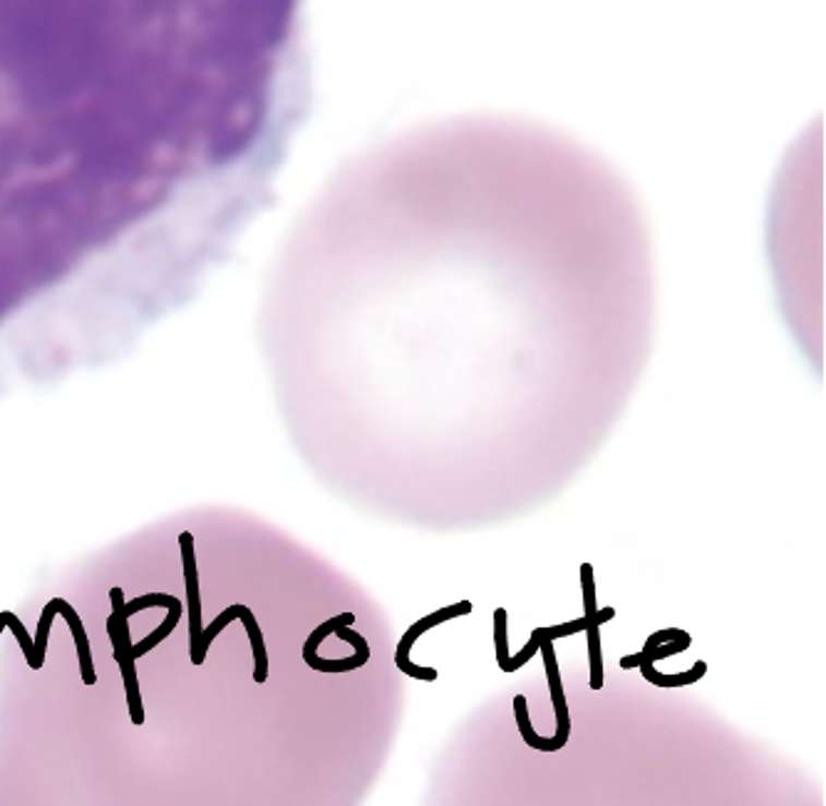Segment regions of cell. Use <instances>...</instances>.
<instances>
[{
    "mask_svg": "<svg viewBox=\"0 0 826 806\" xmlns=\"http://www.w3.org/2000/svg\"><path fill=\"white\" fill-rule=\"evenodd\" d=\"M56 603H58V615H62V618L68 621V626L72 630V638H75L77 658H80V675H83V683L85 685H95L97 683V673H95V665H93V653H89V640H87V633H85L83 621H80L77 611L72 609V605L68 601H62V598H56Z\"/></svg>",
    "mask_w": 826,
    "mask_h": 806,
    "instance_id": "ba28073f",
    "label": "cell"
},
{
    "mask_svg": "<svg viewBox=\"0 0 826 806\" xmlns=\"http://www.w3.org/2000/svg\"><path fill=\"white\" fill-rule=\"evenodd\" d=\"M539 653L543 655V665H547V681H549V690H551V702H553V712H556V742L561 747H566L568 735H571V718H568V702L564 695V685H561V675H559V663H556V653H553V640H543Z\"/></svg>",
    "mask_w": 826,
    "mask_h": 806,
    "instance_id": "8992f818",
    "label": "cell"
},
{
    "mask_svg": "<svg viewBox=\"0 0 826 806\" xmlns=\"http://www.w3.org/2000/svg\"><path fill=\"white\" fill-rule=\"evenodd\" d=\"M352 623H356V615H352V613L333 615L331 621L321 623V626H318V628L311 633V636H308L306 646H303V655H313V653H318V646H321V642H323L325 638H328V636H333V630H335V628H338V626H352Z\"/></svg>",
    "mask_w": 826,
    "mask_h": 806,
    "instance_id": "5bb4252c",
    "label": "cell"
},
{
    "mask_svg": "<svg viewBox=\"0 0 826 806\" xmlns=\"http://www.w3.org/2000/svg\"><path fill=\"white\" fill-rule=\"evenodd\" d=\"M471 611H475V605H471L469 601H459L455 605H447V609H440L434 611L430 615H424V618H420L417 623H412L410 628H407V633L403 636V640L397 642V653H395V665L397 670H403L405 675L415 677V681H422V683H434L440 677V673L434 667H420L410 663V650L415 646V640L422 636V633L432 630L434 626H440V623H447L452 618H459V615H469Z\"/></svg>",
    "mask_w": 826,
    "mask_h": 806,
    "instance_id": "277c9868",
    "label": "cell"
},
{
    "mask_svg": "<svg viewBox=\"0 0 826 806\" xmlns=\"http://www.w3.org/2000/svg\"><path fill=\"white\" fill-rule=\"evenodd\" d=\"M588 626L586 615H580V618L576 621H568V623H559V626H549V628H534L531 630V638L526 646L519 650L516 655H510V660H506V667L504 673H516V670L524 667L529 660L539 653L541 642L543 640H559V638H568V636H576V633H584Z\"/></svg>",
    "mask_w": 826,
    "mask_h": 806,
    "instance_id": "52a82bcc",
    "label": "cell"
},
{
    "mask_svg": "<svg viewBox=\"0 0 826 806\" xmlns=\"http://www.w3.org/2000/svg\"><path fill=\"white\" fill-rule=\"evenodd\" d=\"M580 588H584V611H586V640L588 658H591V690L598 693L603 687V655H601V626L615 618V609H598L596 605V570L591 564L580 566Z\"/></svg>",
    "mask_w": 826,
    "mask_h": 806,
    "instance_id": "3957f363",
    "label": "cell"
},
{
    "mask_svg": "<svg viewBox=\"0 0 826 806\" xmlns=\"http://www.w3.org/2000/svg\"><path fill=\"white\" fill-rule=\"evenodd\" d=\"M306 665L311 670H318V673H325V675H335V673H352V670H358L368 663L370 658L366 655H350V658H343V660H328V658H321L318 653L313 655H303Z\"/></svg>",
    "mask_w": 826,
    "mask_h": 806,
    "instance_id": "7c38bea8",
    "label": "cell"
},
{
    "mask_svg": "<svg viewBox=\"0 0 826 806\" xmlns=\"http://www.w3.org/2000/svg\"><path fill=\"white\" fill-rule=\"evenodd\" d=\"M514 714H516V727H519V735L531 749L547 751V755H551V751L564 749L556 742V737H539L537 732H534L531 720H529V702H526L524 695L514 697Z\"/></svg>",
    "mask_w": 826,
    "mask_h": 806,
    "instance_id": "30bf717a",
    "label": "cell"
},
{
    "mask_svg": "<svg viewBox=\"0 0 826 806\" xmlns=\"http://www.w3.org/2000/svg\"><path fill=\"white\" fill-rule=\"evenodd\" d=\"M181 561H184V578H187V601H189V646H192V663L196 660L199 636H202V593H199V568L194 556V537L184 531L179 537Z\"/></svg>",
    "mask_w": 826,
    "mask_h": 806,
    "instance_id": "5b68a950",
    "label": "cell"
},
{
    "mask_svg": "<svg viewBox=\"0 0 826 806\" xmlns=\"http://www.w3.org/2000/svg\"><path fill=\"white\" fill-rule=\"evenodd\" d=\"M56 615H58V603H56V598H52V601L43 609V615L38 621V633H35V638H33L35 660H38L40 667L45 665V653H48V638H50V628H52V621H56Z\"/></svg>",
    "mask_w": 826,
    "mask_h": 806,
    "instance_id": "4fadbf2b",
    "label": "cell"
},
{
    "mask_svg": "<svg viewBox=\"0 0 826 806\" xmlns=\"http://www.w3.org/2000/svg\"><path fill=\"white\" fill-rule=\"evenodd\" d=\"M3 615H5L8 628L13 630V636L17 638V642H21L23 655H25V660H28V665H31L33 670H40L38 660H35V642H33V638L28 636V630H25V626L21 623V618H17V615L11 613V611H3Z\"/></svg>",
    "mask_w": 826,
    "mask_h": 806,
    "instance_id": "9a60e30c",
    "label": "cell"
},
{
    "mask_svg": "<svg viewBox=\"0 0 826 806\" xmlns=\"http://www.w3.org/2000/svg\"><path fill=\"white\" fill-rule=\"evenodd\" d=\"M181 611H184V609H181V601H179V598H177V601L169 605V615H167V621H165V623H161V626H159L157 630L149 633V636H147V638L140 640V642H137V646H132V655H134V660L142 658V655H147L152 648H157L161 640L169 638V633H171V630H175V628L179 626Z\"/></svg>",
    "mask_w": 826,
    "mask_h": 806,
    "instance_id": "8fae6325",
    "label": "cell"
},
{
    "mask_svg": "<svg viewBox=\"0 0 826 806\" xmlns=\"http://www.w3.org/2000/svg\"><path fill=\"white\" fill-rule=\"evenodd\" d=\"M638 665H641V653L625 655V658L621 660V667H623V670H633V667H638Z\"/></svg>",
    "mask_w": 826,
    "mask_h": 806,
    "instance_id": "e0dca14e",
    "label": "cell"
},
{
    "mask_svg": "<svg viewBox=\"0 0 826 806\" xmlns=\"http://www.w3.org/2000/svg\"><path fill=\"white\" fill-rule=\"evenodd\" d=\"M494 650H496V665L506 667V660H510V636H506V611L496 609L494 611Z\"/></svg>",
    "mask_w": 826,
    "mask_h": 806,
    "instance_id": "2e32d148",
    "label": "cell"
},
{
    "mask_svg": "<svg viewBox=\"0 0 826 806\" xmlns=\"http://www.w3.org/2000/svg\"><path fill=\"white\" fill-rule=\"evenodd\" d=\"M236 621L243 623V628H247L249 640H251L253 660H256V665H253V683L263 685L268 677V653H266V642H263V633L259 628L256 615H253V611L247 609V605L239 603V618Z\"/></svg>",
    "mask_w": 826,
    "mask_h": 806,
    "instance_id": "9c48e42d",
    "label": "cell"
},
{
    "mask_svg": "<svg viewBox=\"0 0 826 806\" xmlns=\"http://www.w3.org/2000/svg\"><path fill=\"white\" fill-rule=\"evenodd\" d=\"M110 598H112V615L107 618V633H110L115 660H117V665H120V673H122V681H124L127 705H130L132 722L140 727V724H144V708H142L137 670H134L130 626H127V621H130V618L124 615V591H122V588H112Z\"/></svg>",
    "mask_w": 826,
    "mask_h": 806,
    "instance_id": "7a4b0ae2",
    "label": "cell"
},
{
    "mask_svg": "<svg viewBox=\"0 0 826 806\" xmlns=\"http://www.w3.org/2000/svg\"><path fill=\"white\" fill-rule=\"evenodd\" d=\"M308 107L306 0H0V268L224 239Z\"/></svg>",
    "mask_w": 826,
    "mask_h": 806,
    "instance_id": "6da1fadb",
    "label": "cell"
}]
</instances>
